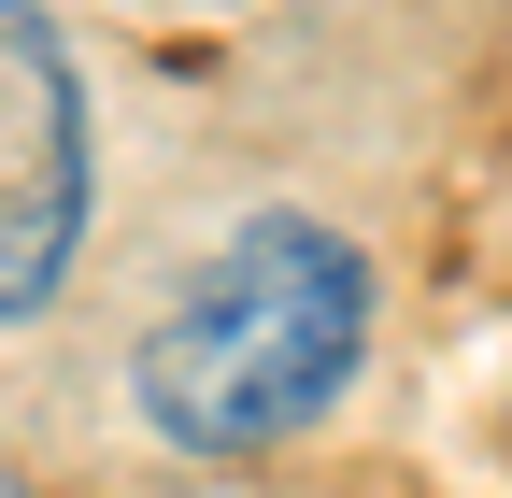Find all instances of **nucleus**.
Instances as JSON below:
<instances>
[{"instance_id":"f257e3e1","label":"nucleus","mask_w":512,"mask_h":498,"mask_svg":"<svg viewBox=\"0 0 512 498\" xmlns=\"http://www.w3.org/2000/svg\"><path fill=\"white\" fill-rule=\"evenodd\" d=\"M356 342H370V257L328 214H256L143 328L128 399H143V427L171 456H271L342 399Z\"/></svg>"},{"instance_id":"f03ea898","label":"nucleus","mask_w":512,"mask_h":498,"mask_svg":"<svg viewBox=\"0 0 512 498\" xmlns=\"http://www.w3.org/2000/svg\"><path fill=\"white\" fill-rule=\"evenodd\" d=\"M86 257V86L43 0H0V328H29Z\"/></svg>"},{"instance_id":"7ed1b4c3","label":"nucleus","mask_w":512,"mask_h":498,"mask_svg":"<svg viewBox=\"0 0 512 498\" xmlns=\"http://www.w3.org/2000/svg\"><path fill=\"white\" fill-rule=\"evenodd\" d=\"M0 498H29V484H0Z\"/></svg>"}]
</instances>
